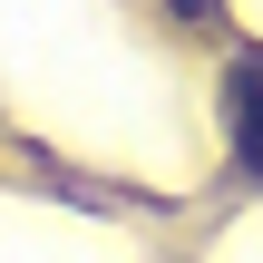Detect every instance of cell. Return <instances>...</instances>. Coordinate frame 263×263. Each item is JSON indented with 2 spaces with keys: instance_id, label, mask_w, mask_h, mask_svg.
I'll use <instances>...</instances> for the list:
<instances>
[{
  "instance_id": "obj_1",
  "label": "cell",
  "mask_w": 263,
  "mask_h": 263,
  "mask_svg": "<svg viewBox=\"0 0 263 263\" xmlns=\"http://www.w3.org/2000/svg\"><path fill=\"white\" fill-rule=\"evenodd\" d=\"M224 127H234V166L263 176V49H234L224 68Z\"/></svg>"
},
{
  "instance_id": "obj_2",
  "label": "cell",
  "mask_w": 263,
  "mask_h": 263,
  "mask_svg": "<svg viewBox=\"0 0 263 263\" xmlns=\"http://www.w3.org/2000/svg\"><path fill=\"white\" fill-rule=\"evenodd\" d=\"M215 10H224V0H176V20H215Z\"/></svg>"
}]
</instances>
